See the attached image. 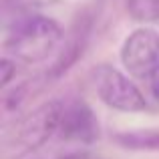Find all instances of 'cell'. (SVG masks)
<instances>
[{
    "label": "cell",
    "mask_w": 159,
    "mask_h": 159,
    "mask_svg": "<svg viewBox=\"0 0 159 159\" xmlns=\"http://www.w3.org/2000/svg\"><path fill=\"white\" fill-rule=\"evenodd\" d=\"M93 87L99 99L115 111L141 113L149 109V103L145 101L143 93L137 89L135 83L109 65H101L93 73Z\"/></svg>",
    "instance_id": "7a4b0ae2"
},
{
    "label": "cell",
    "mask_w": 159,
    "mask_h": 159,
    "mask_svg": "<svg viewBox=\"0 0 159 159\" xmlns=\"http://www.w3.org/2000/svg\"><path fill=\"white\" fill-rule=\"evenodd\" d=\"M121 62L131 75L149 79L159 65V32L149 26L131 32L121 47Z\"/></svg>",
    "instance_id": "3957f363"
},
{
    "label": "cell",
    "mask_w": 159,
    "mask_h": 159,
    "mask_svg": "<svg viewBox=\"0 0 159 159\" xmlns=\"http://www.w3.org/2000/svg\"><path fill=\"white\" fill-rule=\"evenodd\" d=\"M147 81H149V89H151L153 99H155V101L159 103V65L151 70V75H149Z\"/></svg>",
    "instance_id": "30bf717a"
},
{
    "label": "cell",
    "mask_w": 159,
    "mask_h": 159,
    "mask_svg": "<svg viewBox=\"0 0 159 159\" xmlns=\"http://www.w3.org/2000/svg\"><path fill=\"white\" fill-rule=\"evenodd\" d=\"M125 6L135 22H159V0H127Z\"/></svg>",
    "instance_id": "ba28073f"
},
{
    "label": "cell",
    "mask_w": 159,
    "mask_h": 159,
    "mask_svg": "<svg viewBox=\"0 0 159 159\" xmlns=\"http://www.w3.org/2000/svg\"><path fill=\"white\" fill-rule=\"evenodd\" d=\"M89 30L91 28H89V20L87 18H81L77 24H75V30H73V34H70L69 43H66V47L62 48L61 57L57 58V62H54L52 69H51V77L52 79L65 75L66 70L77 62V58L83 54V48H85V44H87Z\"/></svg>",
    "instance_id": "8992f818"
},
{
    "label": "cell",
    "mask_w": 159,
    "mask_h": 159,
    "mask_svg": "<svg viewBox=\"0 0 159 159\" xmlns=\"http://www.w3.org/2000/svg\"><path fill=\"white\" fill-rule=\"evenodd\" d=\"M14 65H16V61H12L10 57H4L2 58V83L4 85H8L10 83V79H12V73H14Z\"/></svg>",
    "instance_id": "9c48e42d"
},
{
    "label": "cell",
    "mask_w": 159,
    "mask_h": 159,
    "mask_svg": "<svg viewBox=\"0 0 159 159\" xmlns=\"http://www.w3.org/2000/svg\"><path fill=\"white\" fill-rule=\"evenodd\" d=\"M62 105L65 103H61V101H48L44 105H40L36 111H32L22 121V125H20L18 133L14 137V145L20 147L18 153L40 147L52 135H57L58 125H61Z\"/></svg>",
    "instance_id": "277c9868"
},
{
    "label": "cell",
    "mask_w": 159,
    "mask_h": 159,
    "mask_svg": "<svg viewBox=\"0 0 159 159\" xmlns=\"http://www.w3.org/2000/svg\"><path fill=\"white\" fill-rule=\"evenodd\" d=\"M65 32L54 18L30 14L16 20L4 43L6 57L22 62H40L62 43Z\"/></svg>",
    "instance_id": "6da1fadb"
},
{
    "label": "cell",
    "mask_w": 159,
    "mask_h": 159,
    "mask_svg": "<svg viewBox=\"0 0 159 159\" xmlns=\"http://www.w3.org/2000/svg\"><path fill=\"white\" fill-rule=\"evenodd\" d=\"M115 141L125 149H135V151H159V131L147 129V131H127L119 133Z\"/></svg>",
    "instance_id": "52a82bcc"
},
{
    "label": "cell",
    "mask_w": 159,
    "mask_h": 159,
    "mask_svg": "<svg viewBox=\"0 0 159 159\" xmlns=\"http://www.w3.org/2000/svg\"><path fill=\"white\" fill-rule=\"evenodd\" d=\"M61 159H101V157L93 155V153H89V151H77V153H69V155H65Z\"/></svg>",
    "instance_id": "8fae6325"
},
{
    "label": "cell",
    "mask_w": 159,
    "mask_h": 159,
    "mask_svg": "<svg viewBox=\"0 0 159 159\" xmlns=\"http://www.w3.org/2000/svg\"><path fill=\"white\" fill-rule=\"evenodd\" d=\"M58 135L65 141L75 143H93L99 137V121L91 107L83 101H70L62 105Z\"/></svg>",
    "instance_id": "5b68a950"
}]
</instances>
